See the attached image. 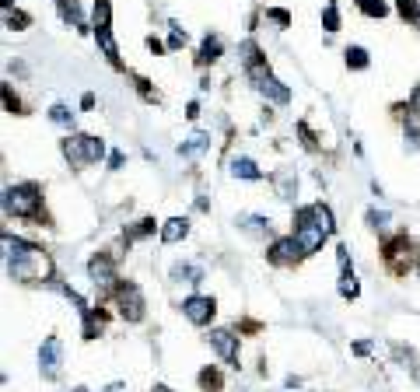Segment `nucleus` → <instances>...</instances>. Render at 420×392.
<instances>
[{
  "mask_svg": "<svg viewBox=\"0 0 420 392\" xmlns=\"http://www.w3.org/2000/svg\"><path fill=\"white\" fill-rule=\"evenodd\" d=\"M49 120L60 123V127H74V112H70L67 105H52V109H49Z\"/></svg>",
  "mask_w": 420,
  "mask_h": 392,
  "instance_id": "22",
  "label": "nucleus"
},
{
  "mask_svg": "<svg viewBox=\"0 0 420 392\" xmlns=\"http://www.w3.org/2000/svg\"><path fill=\"white\" fill-rule=\"evenodd\" d=\"M357 8L368 18H385V4H382V0H357Z\"/></svg>",
  "mask_w": 420,
  "mask_h": 392,
  "instance_id": "25",
  "label": "nucleus"
},
{
  "mask_svg": "<svg viewBox=\"0 0 420 392\" xmlns=\"http://www.w3.org/2000/svg\"><path fill=\"white\" fill-rule=\"evenodd\" d=\"M410 105H413V109H417V112H420V88H417V91H413V98H410Z\"/></svg>",
  "mask_w": 420,
  "mask_h": 392,
  "instance_id": "39",
  "label": "nucleus"
},
{
  "mask_svg": "<svg viewBox=\"0 0 420 392\" xmlns=\"http://www.w3.org/2000/svg\"><path fill=\"white\" fill-rule=\"evenodd\" d=\"M151 232H154V217H144V221H137V228L126 239H140V235H151Z\"/></svg>",
  "mask_w": 420,
  "mask_h": 392,
  "instance_id": "28",
  "label": "nucleus"
},
{
  "mask_svg": "<svg viewBox=\"0 0 420 392\" xmlns=\"http://www.w3.org/2000/svg\"><path fill=\"white\" fill-rule=\"evenodd\" d=\"M354 354H372V344H368V340H361V344H354Z\"/></svg>",
  "mask_w": 420,
  "mask_h": 392,
  "instance_id": "36",
  "label": "nucleus"
},
{
  "mask_svg": "<svg viewBox=\"0 0 420 392\" xmlns=\"http://www.w3.org/2000/svg\"><path fill=\"white\" fill-rule=\"evenodd\" d=\"M109 0H95V28H109Z\"/></svg>",
  "mask_w": 420,
  "mask_h": 392,
  "instance_id": "24",
  "label": "nucleus"
},
{
  "mask_svg": "<svg viewBox=\"0 0 420 392\" xmlns=\"http://www.w3.org/2000/svg\"><path fill=\"white\" fill-rule=\"evenodd\" d=\"M207 147H210V133H200V130H196V133L179 147V154H182V158H196V154H203Z\"/></svg>",
  "mask_w": 420,
  "mask_h": 392,
  "instance_id": "16",
  "label": "nucleus"
},
{
  "mask_svg": "<svg viewBox=\"0 0 420 392\" xmlns=\"http://www.w3.org/2000/svg\"><path fill=\"white\" fill-rule=\"evenodd\" d=\"M39 207H42V189L25 183V186H11L4 193V210L15 214V217H39Z\"/></svg>",
  "mask_w": 420,
  "mask_h": 392,
  "instance_id": "2",
  "label": "nucleus"
},
{
  "mask_svg": "<svg viewBox=\"0 0 420 392\" xmlns=\"http://www.w3.org/2000/svg\"><path fill=\"white\" fill-rule=\"evenodd\" d=\"M4 259H8V273L15 280H46L52 273V266L39 245H28L11 235H4Z\"/></svg>",
  "mask_w": 420,
  "mask_h": 392,
  "instance_id": "1",
  "label": "nucleus"
},
{
  "mask_svg": "<svg viewBox=\"0 0 420 392\" xmlns=\"http://www.w3.org/2000/svg\"><path fill=\"white\" fill-rule=\"evenodd\" d=\"M186 116H189V120H196V116H200V105H196V102H189V105H186Z\"/></svg>",
  "mask_w": 420,
  "mask_h": 392,
  "instance_id": "37",
  "label": "nucleus"
},
{
  "mask_svg": "<svg viewBox=\"0 0 420 392\" xmlns=\"http://www.w3.org/2000/svg\"><path fill=\"white\" fill-rule=\"evenodd\" d=\"M200 385H203L207 392H218V389H221V375H218L214 368H207V371H200Z\"/></svg>",
  "mask_w": 420,
  "mask_h": 392,
  "instance_id": "26",
  "label": "nucleus"
},
{
  "mask_svg": "<svg viewBox=\"0 0 420 392\" xmlns=\"http://www.w3.org/2000/svg\"><path fill=\"white\" fill-rule=\"evenodd\" d=\"M172 277H175V280H186V284H200V280H203V270H200V266H189V263H175V266H172Z\"/></svg>",
  "mask_w": 420,
  "mask_h": 392,
  "instance_id": "19",
  "label": "nucleus"
},
{
  "mask_svg": "<svg viewBox=\"0 0 420 392\" xmlns=\"http://www.w3.org/2000/svg\"><path fill=\"white\" fill-rule=\"evenodd\" d=\"M357 291H361V288H357V277H354L350 270H343V273H340V295H343V298H357Z\"/></svg>",
  "mask_w": 420,
  "mask_h": 392,
  "instance_id": "21",
  "label": "nucleus"
},
{
  "mask_svg": "<svg viewBox=\"0 0 420 392\" xmlns=\"http://www.w3.org/2000/svg\"><path fill=\"white\" fill-rule=\"evenodd\" d=\"M116 305H120V315L126 322H140L144 319V295L137 284H120L116 288Z\"/></svg>",
  "mask_w": 420,
  "mask_h": 392,
  "instance_id": "4",
  "label": "nucleus"
},
{
  "mask_svg": "<svg viewBox=\"0 0 420 392\" xmlns=\"http://www.w3.org/2000/svg\"><path fill=\"white\" fill-rule=\"evenodd\" d=\"M154 392H172L169 385H154Z\"/></svg>",
  "mask_w": 420,
  "mask_h": 392,
  "instance_id": "40",
  "label": "nucleus"
},
{
  "mask_svg": "<svg viewBox=\"0 0 420 392\" xmlns=\"http://www.w3.org/2000/svg\"><path fill=\"white\" fill-rule=\"evenodd\" d=\"M123 161H126V158H123L120 151H113V154H109V165H113V168H123Z\"/></svg>",
  "mask_w": 420,
  "mask_h": 392,
  "instance_id": "35",
  "label": "nucleus"
},
{
  "mask_svg": "<svg viewBox=\"0 0 420 392\" xmlns=\"http://www.w3.org/2000/svg\"><path fill=\"white\" fill-rule=\"evenodd\" d=\"M403 137H406V144H410L413 151L420 147V130H417V123H413V120H406V130H403Z\"/></svg>",
  "mask_w": 420,
  "mask_h": 392,
  "instance_id": "29",
  "label": "nucleus"
},
{
  "mask_svg": "<svg viewBox=\"0 0 420 392\" xmlns=\"http://www.w3.org/2000/svg\"><path fill=\"white\" fill-rule=\"evenodd\" d=\"M270 263H294L298 256H301V249H298V239L291 235V239H277L274 245H270Z\"/></svg>",
  "mask_w": 420,
  "mask_h": 392,
  "instance_id": "10",
  "label": "nucleus"
},
{
  "mask_svg": "<svg viewBox=\"0 0 420 392\" xmlns=\"http://www.w3.org/2000/svg\"><path fill=\"white\" fill-rule=\"evenodd\" d=\"M64 154L74 165H95V161L105 158V140H98V137H70V140H64Z\"/></svg>",
  "mask_w": 420,
  "mask_h": 392,
  "instance_id": "3",
  "label": "nucleus"
},
{
  "mask_svg": "<svg viewBox=\"0 0 420 392\" xmlns=\"http://www.w3.org/2000/svg\"><path fill=\"white\" fill-rule=\"evenodd\" d=\"M28 25V15H21V11H8V28H25Z\"/></svg>",
  "mask_w": 420,
  "mask_h": 392,
  "instance_id": "31",
  "label": "nucleus"
},
{
  "mask_svg": "<svg viewBox=\"0 0 420 392\" xmlns=\"http://www.w3.org/2000/svg\"><path fill=\"white\" fill-rule=\"evenodd\" d=\"M88 273H91L95 284H102V288H109L113 280H116V266H113L109 256H95V259L88 263Z\"/></svg>",
  "mask_w": 420,
  "mask_h": 392,
  "instance_id": "9",
  "label": "nucleus"
},
{
  "mask_svg": "<svg viewBox=\"0 0 420 392\" xmlns=\"http://www.w3.org/2000/svg\"><path fill=\"white\" fill-rule=\"evenodd\" d=\"M221 60V39L218 35H207L203 46H200V56H196V64L207 67V64H218Z\"/></svg>",
  "mask_w": 420,
  "mask_h": 392,
  "instance_id": "14",
  "label": "nucleus"
},
{
  "mask_svg": "<svg viewBox=\"0 0 420 392\" xmlns=\"http://www.w3.org/2000/svg\"><path fill=\"white\" fill-rule=\"evenodd\" d=\"M182 315H186L193 326H207L210 319H214V298H200V295L186 298V301H182Z\"/></svg>",
  "mask_w": 420,
  "mask_h": 392,
  "instance_id": "6",
  "label": "nucleus"
},
{
  "mask_svg": "<svg viewBox=\"0 0 420 392\" xmlns=\"http://www.w3.org/2000/svg\"><path fill=\"white\" fill-rule=\"evenodd\" d=\"M231 176H238V179H262V172H259V165L252 161V158H235L231 161Z\"/></svg>",
  "mask_w": 420,
  "mask_h": 392,
  "instance_id": "15",
  "label": "nucleus"
},
{
  "mask_svg": "<svg viewBox=\"0 0 420 392\" xmlns=\"http://www.w3.org/2000/svg\"><path fill=\"white\" fill-rule=\"evenodd\" d=\"M368 224H372V228H385V224H389V214H385V210H368Z\"/></svg>",
  "mask_w": 420,
  "mask_h": 392,
  "instance_id": "30",
  "label": "nucleus"
},
{
  "mask_svg": "<svg viewBox=\"0 0 420 392\" xmlns=\"http://www.w3.org/2000/svg\"><path fill=\"white\" fill-rule=\"evenodd\" d=\"M186 235H189V221H186V217L165 221V228H162V242H165V245H175V242H182Z\"/></svg>",
  "mask_w": 420,
  "mask_h": 392,
  "instance_id": "11",
  "label": "nucleus"
},
{
  "mask_svg": "<svg viewBox=\"0 0 420 392\" xmlns=\"http://www.w3.org/2000/svg\"><path fill=\"white\" fill-rule=\"evenodd\" d=\"M256 88H259V95H262V98H270V102H277V105L291 102V91H287V88H284L280 81H274V77H267V81H259Z\"/></svg>",
  "mask_w": 420,
  "mask_h": 392,
  "instance_id": "13",
  "label": "nucleus"
},
{
  "mask_svg": "<svg viewBox=\"0 0 420 392\" xmlns=\"http://www.w3.org/2000/svg\"><path fill=\"white\" fill-rule=\"evenodd\" d=\"M147 46H151V53H162V49H165V46H162V42H158V39H154V35H151V39H147Z\"/></svg>",
  "mask_w": 420,
  "mask_h": 392,
  "instance_id": "38",
  "label": "nucleus"
},
{
  "mask_svg": "<svg viewBox=\"0 0 420 392\" xmlns=\"http://www.w3.org/2000/svg\"><path fill=\"white\" fill-rule=\"evenodd\" d=\"M95 39H98L102 53L109 56L113 64H120V49H116V39H113V32H109V28H95Z\"/></svg>",
  "mask_w": 420,
  "mask_h": 392,
  "instance_id": "18",
  "label": "nucleus"
},
{
  "mask_svg": "<svg viewBox=\"0 0 420 392\" xmlns=\"http://www.w3.org/2000/svg\"><path fill=\"white\" fill-rule=\"evenodd\" d=\"M347 67H354V71H364V67H368V49H361V46H350V49H347Z\"/></svg>",
  "mask_w": 420,
  "mask_h": 392,
  "instance_id": "20",
  "label": "nucleus"
},
{
  "mask_svg": "<svg viewBox=\"0 0 420 392\" xmlns=\"http://www.w3.org/2000/svg\"><path fill=\"white\" fill-rule=\"evenodd\" d=\"M60 361H64V344L57 340V336H49V340L39 347V368L46 378H57L60 375Z\"/></svg>",
  "mask_w": 420,
  "mask_h": 392,
  "instance_id": "5",
  "label": "nucleus"
},
{
  "mask_svg": "<svg viewBox=\"0 0 420 392\" xmlns=\"http://www.w3.org/2000/svg\"><path fill=\"white\" fill-rule=\"evenodd\" d=\"M182 42H186V32H182L179 25H172V35H169V46H172V49H179Z\"/></svg>",
  "mask_w": 420,
  "mask_h": 392,
  "instance_id": "33",
  "label": "nucleus"
},
{
  "mask_svg": "<svg viewBox=\"0 0 420 392\" xmlns=\"http://www.w3.org/2000/svg\"><path fill=\"white\" fill-rule=\"evenodd\" d=\"M60 18L70 21V25H81V8L74 4V0H60Z\"/></svg>",
  "mask_w": 420,
  "mask_h": 392,
  "instance_id": "23",
  "label": "nucleus"
},
{
  "mask_svg": "<svg viewBox=\"0 0 420 392\" xmlns=\"http://www.w3.org/2000/svg\"><path fill=\"white\" fill-rule=\"evenodd\" d=\"M4 105H8V112H21V102H18V95L11 91V84H4Z\"/></svg>",
  "mask_w": 420,
  "mask_h": 392,
  "instance_id": "32",
  "label": "nucleus"
},
{
  "mask_svg": "<svg viewBox=\"0 0 420 392\" xmlns=\"http://www.w3.org/2000/svg\"><path fill=\"white\" fill-rule=\"evenodd\" d=\"M312 224H315V228H323L326 235H333V228H336L330 207H323V203H312Z\"/></svg>",
  "mask_w": 420,
  "mask_h": 392,
  "instance_id": "17",
  "label": "nucleus"
},
{
  "mask_svg": "<svg viewBox=\"0 0 420 392\" xmlns=\"http://www.w3.org/2000/svg\"><path fill=\"white\" fill-rule=\"evenodd\" d=\"M210 344H214V351H218L228 364L238 368V336H231L228 329H214V333H210Z\"/></svg>",
  "mask_w": 420,
  "mask_h": 392,
  "instance_id": "8",
  "label": "nucleus"
},
{
  "mask_svg": "<svg viewBox=\"0 0 420 392\" xmlns=\"http://www.w3.org/2000/svg\"><path fill=\"white\" fill-rule=\"evenodd\" d=\"M294 239H298L301 256H308V252H319V249H323L326 232H323V228H315V224H294Z\"/></svg>",
  "mask_w": 420,
  "mask_h": 392,
  "instance_id": "7",
  "label": "nucleus"
},
{
  "mask_svg": "<svg viewBox=\"0 0 420 392\" xmlns=\"http://www.w3.org/2000/svg\"><path fill=\"white\" fill-rule=\"evenodd\" d=\"M267 18H274L277 25H291V15H287V11H277V8H270V11H267Z\"/></svg>",
  "mask_w": 420,
  "mask_h": 392,
  "instance_id": "34",
  "label": "nucleus"
},
{
  "mask_svg": "<svg viewBox=\"0 0 420 392\" xmlns=\"http://www.w3.org/2000/svg\"><path fill=\"white\" fill-rule=\"evenodd\" d=\"M238 228L249 235H270V217H259V214H238Z\"/></svg>",
  "mask_w": 420,
  "mask_h": 392,
  "instance_id": "12",
  "label": "nucleus"
},
{
  "mask_svg": "<svg viewBox=\"0 0 420 392\" xmlns=\"http://www.w3.org/2000/svg\"><path fill=\"white\" fill-rule=\"evenodd\" d=\"M323 25H326V32H340V15H336V4H333V0H330L326 11H323Z\"/></svg>",
  "mask_w": 420,
  "mask_h": 392,
  "instance_id": "27",
  "label": "nucleus"
}]
</instances>
